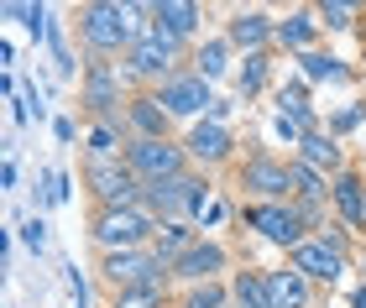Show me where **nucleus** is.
Here are the masks:
<instances>
[{
  "mask_svg": "<svg viewBox=\"0 0 366 308\" xmlns=\"http://www.w3.org/2000/svg\"><path fill=\"white\" fill-rule=\"evenodd\" d=\"M277 110H282V115L309 120V125H320V115H314V105H309V84H304V78H298V84H282V94H277Z\"/></svg>",
  "mask_w": 366,
  "mask_h": 308,
  "instance_id": "obj_28",
  "label": "nucleus"
},
{
  "mask_svg": "<svg viewBox=\"0 0 366 308\" xmlns=\"http://www.w3.org/2000/svg\"><path fill=\"white\" fill-rule=\"evenodd\" d=\"M241 188L262 193V204H288V193H293V162H277V157H267V152L246 157Z\"/></svg>",
  "mask_w": 366,
  "mask_h": 308,
  "instance_id": "obj_10",
  "label": "nucleus"
},
{
  "mask_svg": "<svg viewBox=\"0 0 366 308\" xmlns=\"http://www.w3.org/2000/svg\"><path fill=\"white\" fill-rule=\"evenodd\" d=\"M115 308H168V282H152V287H131V293H115Z\"/></svg>",
  "mask_w": 366,
  "mask_h": 308,
  "instance_id": "obj_31",
  "label": "nucleus"
},
{
  "mask_svg": "<svg viewBox=\"0 0 366 308\" xmlns=\"http://www.w3.org/2000/svg\"><path fill=\"white\" fill-rule=\"evenodd\" d=\"M84 183L99 209H142L147 204V183L126 168V157H110V162L84 157Z\"/></svg>",
  "mask_w": 366,
  "mask_h": 308,
  "instance_id": "obj_3",
  "label": "nucleus"
},
{
  "mask_svg": "<svg viewBox=\"0 0 366 308\" xmlns=\"http://www.w3.org/2000/svg\"><path fill=\"white\" fill-rule=\"evenodd\" d=\"M194 63H199V73H204V78H220V73L230 68V37H209V42L194 53Z\"/></svg>",
  "mask_w": 366,
  "mask_h": 308,
  "instance_id": "obj_27",
  "label": "nucleus"
},
{
  "mask_svg": "<svg viewBox=\"0 0 366 308\" xmlns=\"http://www.w3.org/2000/svg\"><path fill=\"white\" fill-rule=\"evenodd\" d=\"M53 131H58V141H63V147H69V141H74V120H69V115H63V120H53Z\"/></svg>",
  "mask_w": 366,
  "mask_h": 308,
  "instance_id": "obj_39",
  "label": "nucleus"
},
{
  "mask_svg": "<svg viewBox=\"0 0 366 308\" xmlns=\"http://www.w3.org/2000/svg\"><path fill=\"white\" fill-rule=\"evenodd\" d=\"M137 16H152V6H121V0H94V6H79V37L89 42L94 58L131 53L137 37H142Z\"/></svg>",
  "mask_w": 366,
  "mask_h": 308,
  "instance_id": "obj_1",
  "label": "nucleus"
},
{
  "mask_svg": "<svg viewBox=\"0 0 366 308\" xmlns=\"http://www.w3.org/2000/svg\"><path fill=\"white\" fill-rule=\"evenodd\" d=\"M16 178H21V173H16V162L6 157V168H0V183H6V188H16Z\"/></svg>",
  "mask_w": 366,
  "mask_h": 308,
  "instance_id": "obj_40",
  "label": "nucleus"
},
{
  "mask_svg": "<svg viewBox=\"0 0 366 308\" xmlns=\"http://www.w3.org/2000/svg\"><path fill=\"white\" fill-rule=\"evenodd\" d=\"M293 162H304V168H314V173L340 168V141L325 136V131H309L304 141H298V157H293Z\"/></svg>",
  "mask_w": 366,
  "mask_h": 308,
  "instance_id": "obj_21",
  "label": "nucleus"
},
{
  "mask_svg": "<svg viewBox=\"0 0 366 308\" xmlns=\"http://www.w3.org/2000/svg\"><path fill=\"white\" fill-rule=\"evenodd\" d=\"M126 168L142 178L147 188L152 183H168V178L178 173H189V152L178 147V141H147V136H131V147H126Z\"/></svg>",
  "mask_w": 366,
  "mask_h": 308,
  "instance_id": "obj_5",
  "label": "nucleus"
},
{
  "mask_svg": "<svg viewBox=\"0 0 366 308\" xmlns=\"http://www.w3.org/2000/svg\"><path fill=\"white\" fill-rule=\"evenodd\" d=\"M351 308H366V287H356V293H351Z\"/></svg>",
  "mask_w": 366,
  "mask_h": 308,
  "instance_id": "obj_41",
  "label": "nucleus"
},
{
  "mask_svg": "<svg viewBox=\"0 0 366 308\" xmlns=\"http://www.w3.org/2000/svg\"><path fill=\"white\" fill-rule=\"evenodd\" d=\"M288 267L304 272V277H314V282H335L340 272H345V251H335L330 240H304V246L293 251Z\"/></svg>",
  "mask_w": 366,
  "mask_h": 308,
  "instance_id": "obj_13",
  "label": "nucleus"
},
{
  "mask_svg": "<svg viewBox=\"0 0 366 308\" xmlns=\"http://www.w3.org/2000/svg\"><path fill=\"white\" fill-rule=\"evenodd\" d=\"M152 21H157L162 31H173V37L183 42V37H194V31H199L204 11H199L194 0H152Z\"/></svg>",
  "mask_w": 366,
  "mask_h": 308,
  "instance_id": "obj_15",
  "label": "nucleus"
},
{
  "mask_svg": "<svg viewBox=\"0 0 366 308\" xmlns=\"http://www.w3.org/2000/svg\"><path fill=\"white\" fill-rule=\"evenodd\" d=\"M314 31H320V16H314V11H293L288 21H277V42H282V47H293V53L304 58V53H309V42H314Z\"/></svg>",
  "mask_w": 366,
  "mask_h": 308,
  "instance_id": "obj_23",
  "label": "nucleus"
},
{
  "mask_svg": "<svg viewBox=\"0 0 366 308\" xmlns=\"http://www.w3.org/2000/svg\"><path fill=\"white\" fill-rule=\"evenodd\" d=\"M267 53H246V63H241V73H236V89L246 94V100H257L262 89H267Z\"/></svg>",
  "mask_w": 366,
  "mask_h": 308,
  "instance_id": "obj_26",
  "label": "nucleus"
},
{
  "mask_svg": "<svg viewBox=\"0 0 366 308\" xmlns=\"http://www.w3.org/2000/svg\"><path fill=\"white\" fill-rule=\"evenodd\" d=\"M6 16H16V21H21L37 42H47V31H53V21H47V6H42V0H11Z\"/></svg>",
  "mask_w": 366,
  "mask_h": 308,
  "instance_id": "obj_25",
  "label": "nucleus"
},
{
  "mask_svg": "<svg viewBox=\"0 0 366 308\" xmlns=\"http://www.w3.org/2000/svg\"><path fill=\"white\" fill-rule=\"evenodd\" d=\"M178 308H230V287H220V282H199V287H189V293L178 298Z\"/></svg>",
  "mask_w": 366,
  "mask_h": 308,
  "instance_id": "obj_30",
  "label": "nucleus"
},
{
  "mask_svg": "<svg viewBox=\"0 0 366 308\" xmlns=\"http://www.w3.org/2000/svg\"><path fill=\"white\" fill-rule=\"evenodd\" d=\"M204 204H209V183L199 173H178V178H168V183L147 188V209H152L162 225H168V220H189Z\"/></svg>",
  "mask_w": 366,
  "mask_h": 308,
  "instance_id": "obj_6",
  "label": "nucleus"
},
{
  "mask_svg": "<svg viewBox=\"0 0 366 308\" xmlns=\"http://www.w3.org/2000/svg\"><path fill=\"white\" fill-rule=\"evenodd\" d=\"M230 303H236V308H272L267 272H236V282H230Z\"/></svg>",
  "mask_w": 366,
  "mask_h": 308,
  "instance_id": "obj_22",
  "label": "nucleus"
},
{
  "mask_svg": "<svg viewBox=\"0 0 366 308\" xmlns=\"http://www.w3.org/2000/svg\"><path fill=\"white\" fill-rule=\"evenodd\" d=\"M162 110H168L173 120H194L199 125V115L209 120V110H214V94H209V78L199 73V68H178L168 84H162Z\"/></svg>",
  "mask_w": 366,
  "mask_h": 308,
  "instance_id": "obj_8",
  "label": "nucleus"
},
{
  "mask_svg": "<svg viewBox=\"0 0 366 308\" xmlns=\"http://www.w3.org/2000/svg\"><path fill=\"white\" fill-rule=\"evenodd\" d=\"M69 272V293H74V308H89V287H84V277H79V267H63Z\"/></svg>",
  "mask_w": 366,
  "mask_h": 308,
  "instance_id": "obj_36",
  "label": "nucleus"
},
{
  "mask_svg": "<svg viewBox=\"0 0 366 308\" xmlns=\"http://www.w3.org/2000/svg\"><path fill=\"white\" fill-rule=\"evenodd\" d=\"M178 63H183V42L173 37V31H162L157 21H147L142 37H137V47L126 53V68L137 73V78H162V84L178 73Z\"/></svg>",
  "mask_w": 366,
  "mask_h": 308,
  "instance_id": "obj_4",
  "label": "nucleus"
},
{
  "mask_svg": "<svg viewBox=\"0 0 366 308\" xmlns=\"http://www.w3.org/2000/svg\"><path fill=\"white\" fill-rule=\"evenodd\" d=\"M230 147H236V141H230V131H225L220 120H199V125H189V141H183V152H189L199 168H214V162H225Z\"/></svg>",
  "mask_w": 366,
  "mask_h": 308,
  "instance_id": "obj_14",
  "label": "nucleus"
},
{
  "mask_svg": "<svg viewBox=\"0 0 366 308\" xmlns=\"http://www.w3.org/2000/svg\"><path fill=\"white\" fill-rule=\"evenodd\" d=\"M298 73H304V84H325V78H330V84H345V78H351V68H345L340 58L314 53V47H309L304 58H298Z\"/></svg>",
  "mask_w": 366,
  "mask_h": 308,
  "instance_id": "obj_24",
  "label": "nucleus"
},
{
  "mask_svg": "<svg viewBox=\"0 0 366 308\" xmlns=\"http://www.w3.org/2000/svg\"><path fill=\"white\" fill-rule=\"evenodd\" d=\"M157 215L152 209H99L94 225H89V240L99 246V256H110V251H142L147 240H157Z\"/></svg>",
  "mask_w": 366,
  "mask_h": 308,
  "instance_id": "obj_2",
  "label": "nucleus"
},
{
  "mask_svg": "<svg viewBox=\"0 0 366 308\" xmlns=\"http://www.w3.org/2000/svg\"><path fill=\"white\" fill-rule=\"evenodd\" d=\"M361 120H366V105H345L340 115H335V125H330V136H345V131H356Z\"/></svg>",
  "mask_w": 366,
  "mask_h": 308,
  "instance_id": "obj_35",
  "label": "nucleus"
},
{
  "mask_svg": "<svg viewBox=\"0 0 366 308\" xmlns=\"http://www.w3.org/2000/svg\"><path fill=\"white\" fill-rule=\"evenodd\" d=\"M99 277H105L115 293H131V287L168 282V267L157 262L152 246H142V251H110V256H99Z\"/></svg>",
  "mask_w": 366,
  "mask_h": 308,
  "instance_id": "obj_7",
  "label": "nucleus"
},
{
  "mask_svg": "<svg viewBox=\"0 0 366 308\" xmlns=\"http://www.w3.org/2000/svg\"><path fill=\"white\" fill-rule=\"evenodd\" d=\"M126 120L137 125V136H147V141H162L168 136V110H162V100L157 94H137V100H131V110H126Z\"/></svg>",
  "mask_w": 366,
  "mask_h": 308,
  "instance_id": "obj_17",
  "label": "nucleus"
},
{
  "mask_svg": "<svg viewBox=\"0 0 366 308\" xmlns=\"http://www.w3.org/2000/svg\"><path fill=\"white\" fill-rule=\"evenodd\" d=\"M225 262H230V256H225V246H220V240H194V246H189V251H183L178 262H173V272H168V277H183L189 287H199V282H214V277H220V272H225Z\"/></svg>",
  "mask_w": 366,
  "mask_h": 308,
  "instance_id": "obj_12",
  "label": "nucleus"
},
{
  "mask_svg": "<svg viewBox=\"0 0 366 308\" xmlns=\"http://www.w3.org/2000/svg\"><path fill=\"white\" fill-rule=\"evenodd\" d=\"M47 47H53V58H58V73L69 78V73H74V53H69V42H63V26L47 31Z\"/></svg>",
  "mask_w": 366,
  "mask_h": 308,
  "instance_id": "obj_34",
  "label": "nucleus"
},
{
  "mask_svg": "<svg viewBox=\"0 0 366 308\" xmlns=\"http://www.w3.org/2000/svg\"><path fill=\"white\" fill-rule=\"evenodd\" d=\"M47 178H53V199L69 204V199H74V178H69V173H47Z\"/></svg>",
  "mask_w": 366,
  "mask_h": 308,
  "instance_id": "obj_37",
  "label": "nucleus"
},
{
  "mask_svg": "<svg viewBox=\"0 0 366 308\" xmlns=\"http://www.w3.org/2000/svg\"><path fill=\"white\" fill-rule=\"evenodd\" d=\"M314 16H320V26H330V31H351L356 6H351V0H325V6L314 11Z\"/></svg>",
  "mask_w": 366,
  "mask_h": 308,
  "instance_id": "obj_32",
  "label": "nucleus"
},
{
  "mask_svg": "<svg viewBox=\"0 0 366 308\" xmlns=\"http://www.w3.org/2000/svg\"><path fill=\"white\" fill-rule=\"evenodd\" d=\"M267 287H272V308H309V277L293 267L267 272Z\"/></svg>",
  "mask_w": 366,
  "mask_h": 308,
  "instance_id": "obj_19",
  "label": "nucleus"
},
{
  "mask_svg": "<svg viewBox=\"0 0 366 308\" xmlns=\"http://www.w3.org/2000/svg\"><path fill=\"white\" fill-rule=\"evenodd\" d=\"M199 220H204V225H220V220H225V204H220V199H209L204 209H199Z\"/></svg>",
  "mask_w": 366,
  "mask_h": 308,
  "instance_id": "obj_38",
  "label": "nucleus"
},
{
  "mask_svg": "<svg viewBox=\"0 0 366 308\" xmlns=\"http://www.w3.org/2000/svg\"><path fill=\"white\" fill-rule=\"evenodd\" d=\"M230 47H246V53H262V47H267V37H277V26L267 21V16L262 11H236L230 16Z\"/></svg>",
  "mask_w": 366,
  "mask_h": 308,
  "instance_id": "obj_16",
  "label": "nucleus"
},
{
  "mask_svg": "<svg viewBox=\"0 0 366 308\" xmlns=\"http://www.w3.org/2000/svg\"><path fill=\"white\" fill-rule=\"evenodd\" d=\"M84 110H89L94 120L126 125V110H121V73H115L105 58H94L89 73H84Z\"/></svg>",
  "mask_w": 366,
  "mask_h": 308,
  "instance_id": "obj_11",
  "label": "nucleus"
},
{
  "mask_svg": "<svg viewBox=\"0 0 366 308\" xmlns=\"http://www.w3.org/2000/svg\"><path fill=\"white\" fill-rule=\"evenodd\" d=\"M194 240H199V235H194V225H189V220H168V225H157V240H152V251H157V262L173 272V262H178V256L194 246Z\"/></svg>",
  "mask_w": 366,
  "mask_h": 308,
  "instance_id": "obj_18",
  "label": "nucleus"
},
{
  "mask_svg": "<svg viewBox=\"0 0 366 308\" xmlns=\"http://www.w3.org/2000/svg\"><path fill=\"white\" fill-rule=\"evenodd\" d=\"M246 225L262 240H272V246H288V251L304 246V215L293 204H252L246 209Z\"/></svg>",
  "mask_w": 366,
  "mask_h": 308,
  "instance_id": "obj_9",
  "label": "nucleus"
},
{
  "mask_svg": "<svg viewBox=\"0 0 366 308\" xmlns=\"http://www.w3.org/2000/svg\"><path fill=\"white\" fill-rule=\"evenodd\" d=\"M293 193L304 204H320V199H330V183H325V173H314V168H304V162H293Z\"/></svg>",
  "mask_w": 366,
  "mask_h": 308,
  "instance_id": "obj_29",
  "label": "nucleus"
},
{
  "mask_svg": "<svg viewBox=\"0 0 366 308\" xmlns=\"http://www.w3.org/2000/svg\"><path fill=\"white\" fill-rule=\"evenodd\" d=\"M330 199H335V209H340L351 225H366V188H361L356 173H340L335 183H330Z\"/></svg>",
  "mask_w": 366,
  "mask_h": 308,
  "instance_id": "obj_20",
  "label": "nucleus"
},
{
  "mask_svg": "<svg viewBox=\"0 0 366 308\" xmlns=\"http://www.w3.org/2000/svg\"><path fill=\"white\" fill-rule=\"evenodd\" d=\"M21 246L42 256V246H47V220H42V215H31V220H21Z\"/></svg>",
  "mask_w": 366,
  "mask_h": 308,
  "instance_id": "obj_33",
  "label": "nucleus"
}]
</instances>
